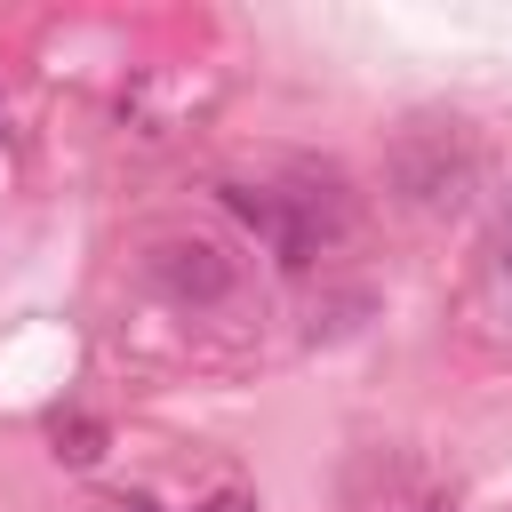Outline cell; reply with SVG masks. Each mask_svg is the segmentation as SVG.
Segmentation results:
<instances>
[{
    "instance_id": "cell-3",
    "label": "cell",
    "mask_w": 512,
    "mask_h": 512,
    "mask_svg": "<svg viewBox=\"0 0 512 512\" xmlns=\"http://www.w3.org/2000/svg\"><path fill=\"white\" fill-rule=\"evenodd\" d=\"M200 512H256V496H216V504H200Z\"/></svg>"
},
{
    "instance_id": "cell-2",
    "label": "cell",
    "mask_w": 512,
    "mask_h": 512,
    "mask_svg": "<svg viewBox=\"0 0 512 512\" xmlns=\"http://www.w3.org/2000/svg\"><path fill=\"white\" fill-rule=\"evenodd\" d=\"M152 280H160V296H176V304H224L232 296V256L216 248V240H160L152 248Z\"/></svg>"
},
{
    "instance_id": "cell-1",
    "label": "cell",
    "mask_w": 512,
    "mask_h": 512,
    "mask_svg": "<svg viewBox=\"0 0 512 512\" xmlns=\"http://www.w3.org/2000/svg\"><path fill=\"white\" fill-rule=\"evenodd\" d=\"M216 200L272 248V264H288V272H304L336 232H344V192H336V176H296V184H248V176H224L216 184Z\"/></svg>"
}]
</instances>
